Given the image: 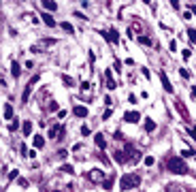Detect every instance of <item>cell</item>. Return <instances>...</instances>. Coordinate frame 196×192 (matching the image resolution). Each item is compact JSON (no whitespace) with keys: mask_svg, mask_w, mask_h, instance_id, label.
<instances>
[{"mask_svg":"<svg viewBox=\"0 0 196 192\" xmlns=\"http://www.w3.org/2000/svg\"><path fill=\"white\" fill-rule=\"evenodd\" d=\"M166 169H169L171 173H175V175H185V173H188V167H185L184 158H179V156L169 158V162H166Z\"/></svg>","mask_w":196,"mask_h":192,"instance_id":"obj_1","label":"cell"},{"mask_svg":"<svg viewBox=\"0 0 196 192\" xmlns=\"http://www.w3.org/2000/svg\"><path fill=\"white\" fill-rule=\"evenodd\" d=\"M136 186H141V177L136 175V173H130V175H124L122 179H120V188L124 192L126 190H135Z\"/></svg>","mask_w":196,"mask_h":192,"instance_id":"obj_2","label":"cell"},{"mask_svg":"<svg viewBox=\"0 0 196 192\" xmlns=\"http://www.w3.org/2000/svg\"><path fill=\"white\" fill-rule=\"evenodd\" d=\"M37 83H38V75H34V77L28 81V85L24 88V92H22V100H24V103L30 98V94H32V90H34V85H37Z\"/></svg>","mask_w":196,"mask_h":192,"instance_id":"obj_3","label":"cell"},{"mask_svg":"<svg viewBox=\"0 0 196 192\" xmlns=\"http://www.w3.org/2000/svg\"><path fill=\"white\" fill-rule=\"evenodd\" d=\"M124 152H126V162H130V164H135V162L141 160V152L135 149V147H126Z\"/></svg>","mask_w":196,"mask_h":192,"instance_id":"obj_4","label":"cell"},{"mask_svg":"<svg viewBox=\"0 0 196 192\" xmlns=\"http://www.w3.org/2000/svg\"><path fill=\"white\" fill-rule=\"evenodd\" d=\"M100 34L105 36V38H107L109 43H120V32H117L115 28H111V30H102Z\"/></svg>","mask_w":196,"mask_h":192,"instance_id":"obj_5","label":"cell"},{"mask_svg":"<svg viewBox=\"0 0 196 192\" xmlns=\"http://www.w3.org/2000/svg\"><path fill=\"white\" fill-rule=\"evenodd\" d=\"M49 137H53V139H58V137H64V126L60 124H56V126H51V130H49Z\"/></svg>","mask_w":196,"mask_h":192,"instance_id":"obj_6","label":"cell"},{"mask_svg":"<svg viewBox=\"0 0 196 192\" xmlns=\"http://www.w3.org/2000/svg\"><path fill=\"white\" fill-rule=\"evenodd\" d=\"M124 120L130 122V124H136V122L141 120V115L136 113V111H126V115H124Z\"/></svg>","mask_w":196,"mask_h":192,"instance_id":"obj_7","label":"cell"},{"mask_svg":"<svg viewBox=\"0 0 196 192\" xmlns=\"http://www.w3.org/2000/svg\"><path fill=\"white\" fill-rule=\"evenodd\" d=\"M87 177H90L92 181H105V175H102V171H98V169L90 171V173H87Z\"/></svg>","mask_w":196,"mask_h":192,"instance_id":"obj_8","label":"cell"},{"mask_svg":"<svg viewBox=\"0 0 196 192\" xmlns=\"http://www.w3.org/2000/svg\"><path fill=\"white\" fill-rule=\"evenodd\" d=\"M160 81H162V85H164L166 92H173V85H171V81H169V77H166L164 71H160Z\"/></svg>","mask_w":196,"mask_h":192,"instance_id":"obj_9","label":"cell"},{"mask_svg":"<svg viewBox=\"0 0 196 192\" xmlns=\"http://www.w3.org/2000/svg\"><path fill=\"white\" fill-rule=\"evenodd\" d=\"M73 113L77 115V118H86V115H87V107H83V105H75Z\"/></svg>","mask_w":196,"mask_h":192,"instance_id":"obj_10","label":"cell"},{"mask_svg":"<svg viewBox=\"0 0 196 192\" xmlns=\"http://www.w3.org/2000/svg\"><path fill=\"white\" fill-rule=\"evenodd\" d=\"M94 141H96V145L100 147V149H105V147H107V139H105V134H100V132H98V134H94Z\"/></svg>","mask_w":196,"mask_h":192,"instance_id":"obj_11","label":"cell"},{"mask_svg":"<svg viewBox=\"0 0 196 192\" xmlns=\"http://www.w3.org/2000/svg\"><path fill=\"white\" fill-rule=\"evenodd\" d=\"M105 77H107V88H109V90H115V88H117V83H115V79L111 77V71L105 73Z\"/></svg>","mask_w":196,"mask_h":192,"instance_id":"obj_12","label":"cell"},{"mask_svg":"<svg viewBox=\"0 0 196 192\" xmlns=\"http://www.w3.org/2000/svg\"><path fill=\"white\" fill-rule=\"evenodd\" d=\"M11 75L15 77V79H17L19 75H22V66H19L17 62H13V64H11Z\"/></svg>","mask_w":196,"mask_h":192,"instance_id":"obj_13","label":"cell"},{"mask_svg":"<svg viewBox=\"0 0 196 192\" xmlns=\"http://www.w3.org/2000/svg\"><path fill=\"white\" fill-rule=\"evenodd\" d=\"M32 141H34V147H37V149H41V147L45 145V139H43V134H34V139H32Z\"/></svg>","mask_w":196,"mask_h":192,"instance_id":"obj_14","label":"cell"},{"mask_svg":"<svg viewBox=\"0 0 196 192\" xmlns=\"http://www.w3.org/2000/svg\"><path fill=\"white\" fill-rule=\"evenodd\" d=\"M43 22H45L49 28H53V26H56V19H53V17H51L49 13H43Z\"/></svg>","mask_w":196,"mask_h":192,"instance_id":"obj_15","label":"cell"},{"mask_svg":"<svg viewBox=\"0 0 196 192\" xmlns=\"http://www.w3.org/2000/svg\"><path fill=\"white\" fill-rule=\"evenodd\" d=\"M43 9H47V11H56V9H58V2H51V0H45V2H43Z\"/></svg>","mask_w":196,"mask_h":192,"instance_id":"obj_16","label":"cell"},{"mask_svg":"<svg viewBox=\"0 0 196 192\" xmlns=\"http://www.w3.org/2000/svg\"><path fill=\"white\" fill-rule=\"evenodd\" d=\"M145 130H147V132H154V130H156V122L147 118V120H145Z\"/></svg>","mask_w":196,"mask_h":192,"instance_id":"obj_17","label":"cell"},{"mask_svg":"<svg viewBox=\"0 0 196 192\" xmlns=\"http://www.w3.org/2000/svg\"><path fill=\"white\" fill-rule=\"evenodd\" d=\"M60 28H62V30H66V32H68V34H73V32H75L73 24H68V22H62V24H60Z\"/></svg>","mask_w":196,"mask_h":192,"instance_id":"obj_18","label":"cell"},{"mask_svg":"<svg viewBox=\"0 0 196 192\" xmlns=\"http://www.w3.org/2000/svg\"><path fill=\"white\" fill-rule=\"evenodd\" d=\"M62 81H64V85H66V88H73V85H75L73 77H68V75H62Z\"/></svg>","mask_w":196,"mask_h":192,"instance_id":"obj_19","label":"cell"},{"mask_svg":"<svg viewBox=\"0 0 196 192\" xmlns=\"http://www.w3.org/2000/svg\"><path fill=\"white\" fill-rule=\"evenodd\" d=\"M22 130H24V134H32V122H24Z\"/></svg>","mask_w":196,"mask_h":192,"instance_id":"obj_20","label":"cell"},{"mask_svg":"<svg viewBox=\"0 0 196 192\" xmlns=\"http://www.w3.org/2000/svg\"><path fill=\"white\" fill-rule=\"evenodd\" d=\"M113 156H115V160H117V162H126V152H115Z\"/></svg>","mask_w":196,"mask_h":192,"instance_id":"obj_21","label":"cell"},{"mask_svg":"<svg viewBox=\"0 0 196 192\" xmlns=\"http://www.w3.org/2000/svg\"><path fill=\"white\" fill-rule=\"evenodd\" d=\"M175 107H177V111H181V115H184V118H188V111H185V107L181 105V103H179V100L175 103Z\"/></svg>","mask_w":196,"mask_h":192,"instance_id":"obj_22","label":"cell"},{"mask_svg":"<svg viewBox=\"0 0 196 192\" xmlns=\"http://www.w3.org/2000/svg\"><path fill=\"white\" fill-rule=\"evenodd\" d=\"M4 118H7V120L13 118V107H11V105H4Z\"/></svg>","mask_w":196,"mask_h":192,"instance_id":"obj_23","label":"cell"},{"mask_svg":"<svg viewBox=\"0 0 196 192\" xmlns=\"http://www.w3.org/2000/svg\"><path fill=\"white\" fill-rule=\"evenodd\" d=\"M102 188H105V190H111V188H113V177H109V179L102 181Z\"/></svg>","mask_w":196,"mask_h":192,"instance_id":"obj_24","label":"cell"},{"mask_svg":"<svg viewBox=\"0 0 196 192\" xmlns=\"http://www.w3.org/2000/svg\"><path fill=\"white\" fill-rule=\"evenodd\" d=\"M188 38H190L192 43H196V30L194 28H188Z\"/></svg>","mask_w":196,"mask_h":192,"instance_id":"obj_25","label":"cell"},{"mask_svg":"<svg viewBox=\"0 0 196 192\" xmlns=\"http://www.w3.org/2000/svg\"><path fill=\"white\" fill-rule=\"evenodd\" d=\"M139 43H141V45H151V38H149V36H139Z\"/></svg>","mask_w":196,"mask_h":192,"instance_id":"obj_26","label":"cell"},{"mask_svg":"<svg viewBox=\"0 0 196 192\" xmlns=\"http://www.w3.org/2000/svg\"><path fill=\"white\" fill-rule=\"evenodd\" d=\"M13 179H19V171L17 169H13L11 173H9V181H13Z\"/></svg>","mask_w":196,"mask_h":192,"instance_id":"obj_27","label":"cell"},{"mask_svg":"<svg viewBox=\"0 0 196 192\" xmlns=\"http://www.w3.org/2000/svg\"><path fill=\"white\" fill-rule=\"evenodd\" d=\"M17 126H19V122H17V120H11V124H9V130H17Z\"/></svg>","mask_w":196,"mask_h":192,"instance_id":"obj_28","label":"cell"},{"mask_svg":"<svg viewBox=\"0 0 196 192\" xmlns=\"http://www.w3.org/2000/svg\"><path fill=\"white\" fill-rule=\"evenodd\" d=\"M62 171H64V173H73L75 169L71 167V164H62Z\"/></svg>","mask_w":196,"mask_h":192,"instance_id":"obj_29","label":"cell"},{"mask_svg":"<svg viewBox=\"0 0 196 192\" xmlns=\"http://www.w3.org/2000/svg\"><path fill=\"white\" fill-rule=\"evenodd\" d=\"M181 156H184V158H190V156H194V152H192V149H184V152H181Z\"/></svg>","mask_w":196,"mask_h":192,"instance_id":"obj_30","label":"cell"},{"mask_svg":"<svg viewBox=\"0 0 196 192\" xmlns=\"http://www.w3.org/2000/svg\"><path fill=\"white\" fill-rule=\"evenodd\" d=\"M17 184H19L22 188H28V179H24V177H19V179H17Z\"/></svg>","mask_w":196,"mask_h":192,"instance_id":"obj_31","label":"cell"},{"mask_svg":"<svg viewBox=\"0 0 196 192\" xmlns=\"http://www.w3.org/2000/svg\"><path fill=\"white\" fill-rule=\"evenodd\" d=\"M169 49H171V51H177V41H171V43H169Z\"/></svg>","mask_w":196,"mask_h":192,"instance_id":"obj_32","label":"cell"},{"mask_svg":"<svg viewBox=\"0 0 196 192\" xmlns=\"http://www.w3.org/2000/svg\"><path fill=\"white\" fill-rule=\"evenodd\" d=\"M145 164H147V167H151V164H154V158L147 156V158H145Z\"/></svg>","mask_w":196,"mask_h":192,"instance_id":"obj_33","label":"cell"},{"mask_svg":"<svg viewBox=\"0 0 196 192\" xmlns=\"http://www.w3.org/2000/svg\"><path fill=\"white\" fill-rule=\"evenodd\" d=\"M58 154H60V158H62V160H64V158L68 156V152H66V149H60V152H58Z\"/></svg>","mask_w":196,"mask_h":192,"instance_id":"obj_34","label":"cell"},{"mask_svg":"<svg viewBox=\"0 0 196 192\" xmlns=\"http://www.w3.org/2000/svg\"><path fill=\"white\" fill-rule=\"evenodd\" d=\"M179 75H181V77H185V79H188V77H190V73L185 71V68H181V71H179Z\"/></svg>","mask_w":196,"mask_h":192,"instance_id":"obj_35","label":"cell"},{"mask_svg":"<svg viewBox=\"0 0 196 192\" xmlns=\"http://www.w3.org/2000/svg\"><path fill=\"white\" fill-rule=\"evenodd\" d=\"M81 90H83V92H87V90H90V83H87V81H83V83H81Z\"/></svg>","mask_w":196,"mask_h":192,"instance_id":"obj_36","label":"cell"},{"mask_svg":"<svg viewBox=\"0 0 196 192\" xmlns=\"http://www.w3.org/2000/svg\"><path fill=\"white\" fill-rule=\"evenodd\" d=\"M81 134H86L87 137V134H90V128H87V126H81Z\"/></svg>","mask_w":196,"mask_h":192,"instance_id":"obj_37","label":"cell"},{"mask_svg":"<svg viewBox=\"0 0 196 192\" xmlns=\"http://www.w3.org/2000/svg\"><path fill=\"white\" fill-rule=\"evenodd\" d=\"M190 56H192V51H190V49H184V58H185V60H188Z\"/></svg>","mask_w":196,"mask_h":192,"instance_id":"obj_38","label":"cell"},{"mask_svg":"<svg viewBox=\"0 0 196 192\" xmlns=\"http://www.w3.org/2000/svg\"><path fill=\"white\" fill-rule=\"evenodd\" d=\"M190 132H192V137H194V139H196V128H192V130H190Z\"/></svg>","mask_w":196,"mask_h":192,"instance_id":"obj_39","label":"cell"},{"mask_svg":"<svg viewBox=\"0 0 196 192\" xmlns=\"http://www.w3.org/2000/svg\"><path fill=\"white\" fill-rule=\"evenodd\" d=\"M53 192H60V190H53Z\"/></svg>","mask_w":196,"mask_h":192,"instance_id":"obj_40","label":"cell"}]
</instances>
